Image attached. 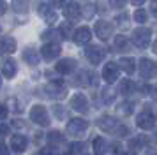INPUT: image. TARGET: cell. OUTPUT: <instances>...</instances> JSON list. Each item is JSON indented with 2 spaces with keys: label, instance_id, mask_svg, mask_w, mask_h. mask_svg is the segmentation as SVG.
<instances>
[{
  "label": "cell",
  "instance_id": "ba28073f",
  "mask_svg": "<svg viewBox=\"0 0 157 155\" xmlns=\"http://www.w3.org/2000/svg\"><path fill=\"white\" fill-rule=\"evenodd\" d=\"M85 53H86V58L92 63H99L102 60V56H104V53H102V49L99 46H88Z\"/></svg>",
  "mask_w": 157,
  "mask_h": 155
},
{
  "label": "cell",
  "instance_id": "6da1fadb",
  "mask_svg": "<svg viewBox=\"0 0 157 155\" xmlns=\"http://www.w3.org/2000/svg\"><path fill=\"white\" fill-rule=\"evenodd\" d=\"M30 120L36 122L37 125H43V127L50 125V115L46 111V108L41 104L32 106V109H30Z\"/></svg>",
  "mask_w": 157,
  "mask_h": 155
},
{
  "label": "cell",
  "instance_id": "1f68e13d",
  "mask_svg": "<svg viewBox=\"0 0 157 155\" xmlns=\"http://www.w3.org/2000/svg\"><path fill=\"white\" fill-rule=\"evenodd\" d=\"M39 155H55V153H51L50 150H41V152H39Z\"/></svg>",
  "mask_w": 157,
  "mask_h": 155
},
{
  "label": "cell",
  "instance_id": "8992f818",
  "mask_svg": "<svg viewBox=\"0 0 157 155\" xmlns=\"http://www.w3.org/2000/svg\"><path fill=\"white\" fill-rule=\"evenodd\" d=\"M16 51V41L13 37H4L0 39V55H11Z\"/></svg>",
  "mask_w": 157,
  "mask_h": 155
},
{
  "label": "cell",
  "instance_id": "4dcf8cb0",
  "mask_svg": "<svg viewBox=\"0 0 157 155\" xmlns=\"http://www.w3.org/2000/svg\"><path fill=\"white\" fill-rule=\"evenodd\" d=\"M6 9H7V6H6V2H4V0H0V16H2V14L6 13Z\"/></svg>",
  "mask_w": 157,
  "mask_h": 155
},
{
  "label": "cell",
  "instance_id": "836d02e7",
  "mask_svg": "<svg viewBox=\"0 0 157 155\" xmlns=\"http://www.w3.org/2000/svg\"><path fill=\"white\" fill-rule=\"evenodd\" d=\"M51 2H53V4H57V6H62L65 0H51Z\"/></svg>",
  "mask_w": 157,
  "mask_h": 155
},
{
  "label": "cell",
  "instance_id": "e0dca14e",
  "mask_svg": "<svg viewBox=\"0 0 157 155\" xmlns=\"http://www.w3.org/2000/svg\"><path fill=\"white\" fill-rule=\"evenodd\" d=\"M29 6H30V0H13V4H11V7H13V11L18 14H23L29 11Z\"/></svg>",
  "mask_w": 157,
  "mask_h": 155
},
{
  "label": "cell",
  "instance_id": "484cf974",
  "mask_svg": "<svg viewBox=\"0 0 157 155\" xmlns=\"http://www.w3.org/2000/svg\"><path fill=\"white\" fill-rule=\"evenodd\" d=\"M53 111L57 113L58 118H64V116H65V109L62 108V106H53Z\"/></svg>",
  "mask_w": 157,
  "mask_h": 155
},
{
  "label": "cell",
  "instance_id": "d6a6232c",
  "mask_svg": "<svg viewBox=\"0 0 157 155\" xmlns=\"http://www.w3.org/2000/svg\"><path fill=\"white\" fill-rule=\"evenodd\" d=\"M152 11H154V14L157 16V2H154V4H152Z\"/></svg>",
  "mask_w": 157,
  "mask_h": 155
},
{
  "label": "cell",
  "instance_id": "9c48e42d",
  "mask_svg": "<svg viewBox=\"0 0 157 155\" xmlns=\"http://www.w3.org/2000/svg\"><path fill=\"white\" fill-rule=\"evenodd\" d=\"M71 106L76 109V111L85 113L86 108H88V102H86V99H85V95H83V93H76V95L71 99Z\"/></svg>",
  "mask_w": 157,
  "mask_h": 155
},
{
  "label": "cell",
  "instance_id": "5bb4252c",
  "mask_svg": "<svg viewBox=\"0 0 157 155\" xmlns=\"http://www.w3.org/2000/svg\"><path fill=\"white\" fill-rule=\"evenodd\" d=\"M23 58H25V62L29 63V65H37L39 60H41V55L34 48H27L25 53H23Z\"/></svg>",
  "mask_w": 157,
  "mask_h": 155
},
{
  "label": "cell",
  "instance_id": "ffe728a7",
  "mask_svg": "<svg viewBox=\"0 0 157 155\" xmlns=\"http://www.w3.org/2000/svg\"><path fill=\"white\" fill-rule=\"evenodd\" d=\"M48 143H50V145H60V143H64V138H62L60 132L53 130V132L48 134Z\"/></svg>",
  "mask_w": 157,
  "mask_h": 155
},
{
  "label": "cell",
  "instance_id": "5b68a950",
  "mask_svg": "<svg viewBox=\"0 0 157 155\" xmlns=\"http://www.w3.org/2000/svg\"><path fill=\"white\" fill-rule=\"evenodd\" d=\"M39 14H41L44 18V21L50 23V25H53V23L57 21V11H53L48 4H41V6H39Z\"/></svg>",
  "mask_w": 157,
  "mask_h": 155
},
{
  "label": "cell",
  "instance_id": "4316f807",
  "mask_svg": "<svg viewBox=\"0 0 157 155\" xmlns=\"http://www.w3.org/2000/svg\"><path fill=\"white\" fill-rule=\"evenodd\" d=\"M113 7H124L125 6V0H109Z\"/></svg>",
  "mask_w": 157,
  "mask_h": 155
},
{
  "label": "cell",
  "instance_id": "7402d4cb",
  "mask_svg": "<svg viewBox=\"0 0 157 155\" xmlns=\"http://www.w3.org/2000/svg\"><path fill=\"white\" fill-rule=\"evenodd\" d=\"M115 46L118 49H124L127 46V39H125V37H117V39H115Z\"/></svg>",
  "mask_w": 157,
  "mask_h": 155
},
{
  "label": "cell",
  "instance_id": "83f0119b",
  "mask_svg": "<svg viewBox=\"0 0 157 155\" xmlns=\"http://www.w3.org/2000/svg\"><path fill=\"white\" fill-rule=\"evenodd\" d=\"M6 116H7V108L4 104H0V120H4Z\"/></svg>",
  "mask_w": 157,
  "mask_h": 155
},
{
  "label": "cell",
  "instance_id": "30bf717a",
  "mask_svg": "<svg viewBox=\"0 0 157 155\" xmlns=\"http://www.w3.org/2000/svg\"><path fill=\"white\" fill-rule=\"evenodd\" d=\"M64 14H65V18L67 20H71V21H76L81 16V11H79V6L76 4V2H71V4H67L65 6V11H64Z\"/></svg>",
  "mask_w": 157,
  "mask_h": 155
},
{
  "label": "cell",
  "instance_id": "d4e9b609",
  "mask_svg": "<svg viewBox=\"0 0 157 155\" xmlns=\"http://www.w3.org/2000/svg\"><path fill=\"white\" fill-rule=\"evenodd\" d=\"M136 21H140V23H143V21H147V13L145 11H138V13L134 14Z\"/></svg>",
  "mask_w": 157,
  "mask_h": 155
},
{
  "label": "cell",
  "instance_id": "7a4b0ae2",
  "mask_svg": "<svg viewBox=\"0 0 157 155\" xmlns=\"http://www.w3.org/2000/svg\"><path fill=\"white\" fill-rule=\"evenodd\" d=\"M86 127H88V123H86L85 120L74 118V120H71V122H69L67 130H69V134H71V136H76V138H79V136H83V134L86 132Z\"/></svg>",
  "mask_w": 157,
  "mask_h": 155
},
{
  "label": "cell",
  "instance_id": "44dd1931",
  "mask_svg": "<svg viewBox=\"0 0 157 155\" xmlns=\"http://www.w3.org/2000/svg\"><path fill=\"white\" fill-rule=\"evenodd\" d=\"M120 65H122L125 70H127V72H132V69H134V62H132L131 58H122V60H120Z\"/></svg>",
  "mask_w": 157,
  "mask_h": 155
},
{
  "label": "cell",
  "instance_id": "4fadbf2b",
  "mask_svg": "<svg viewBox=\"0 0 157 155\" xmlns=\"http://www.w3.org/2000/svg\"><path fill=\"white\" fill-rule=\"evenodd\" d=\"M90 37H92L90 28H86V27H81V28H78V30L74 32V41L78 42V44H85V42H88L90 41Z\"/></svg>",
  "mask_w": 157,
  "mask_h": 155
},
{
  "label": "cell",
  "instance_id": "277c9868",
  "mask_svg": "<svg viewBox=\"0 0 157 155\" xmlns=\"http://www.w3.org/2000/svg\"><path fill=\"white\" fill-rule=\"evenodd\" d=\"M11 148L14 152H18V153H21V152H25L29 148V139L25 136H21V134H14L11 138Z\"/></svg>",
  "mask_w": 157,
  "mask_h": 155
},
{
  "label": "cell",
  "instance_id": "8fae6325",
  "mask_svg": "<svg viewBox=\"0 0 157 155\" xmlns=\"http://www.w3.org/2000/svg\"><path fill=\"white\" fill-rule=\"evenodd\" d=\"M16 62L14 60H11V58H7V60H4L2 62V72H4V76L6 78H14L16 76Z\"/></svg>",
  "mask_w": 157,
  "mask_h": 155
},
{
  "label": "cell",
  "instance_id": "52a82bcc",
  "mask_svg": "<svg viewBox=\"0 0 157 155\" xmlns=\"http://www.w3.org/2000/svg\"><path fill=\"white\" fill-rule=\"evenodd\" d=\"M150 39V32L147 30V28H138L134 34H132V41H134V44H138V46H147V42H148Z\"/></svg>",
  "mask_w": 157,
  "mask_h": 155
},
{
  "label": "cell",
  "instance_id": "603a6c76",
  "mask_svg": "<svg viewBox=\"0 0 157 155\" xmlns=\"http://www.w3.org/2000/svg\"><path fill=\"white\" fill-rule=\"evenodd\" d=\"M60 32H62L64 37H69V35H71V25H69V23H62V25H60Z\"/></svg>",
  "mask_w": 157,
  "mask_h": 155
},
{
  "label": "cell",
  "instance_id": "9a60e30c",
  "mask_svg": "<svg viewBox=\"0 0 157 155\" xmlns=\"http://www.w3.org/2000/svg\"><path fill=\"white\" fill-rule=\"evenodd\" d=\"M95 32L99 35V39H108V37L111 35V25L106 23V21H99V23L95 25Z\"/></svg>",
  "mask_w": 157,
  "mask_h": 155
},
{
  "label": "cell",
  "instance_id": "ac0fdd59",
  "mask_svg": "<svg viewBox=\"0 0 157 155\" xmlns=\"http://www.w3.org/2000/svg\"><path fill=\"white\" fill-rule=\"evenodd\" d=\"M138 123H140L143 129H150V127L154 125V118H152V115H148V113H143L141 116L138 118Z\"/></svg>",
  "mask_w": 157,
  "mask_h": 155
},
{
  "label": "cell",
  "instance_id": "f546056e",
  "mask_svg": "<svg viewBox=\"0 0 157 155\" xmlns=\"http://www.w3.org/2000/svg\"><path fill=\"white\" fill-rule=\"evenodd\" d=\"M7 134H9V127L0 123V136H7Z\"/></svg>",
  "mask_w": 157,
  "mask_h": 155
},
{
  "label": "cell",
  "instance_id": "3957f363",
  "mask_svg": "<svg viewBox=\"0 0 157 155\" xmlns=\"http://www.w3.org/2000/svg\"><path fill=\"white\" fill-rule=\"evenodd\" d=\"M58 53H60V44H57V42H46L39 55L43 56L44 60L50 62V60H53V58H57Z\"/></svg>",
  "mask_w": 157,
  "mask_h": 155
},
{
  "label": "cell",
  "instance_id": "d590c367",
  "mask_svg": "<svg viewBox=\"0 0 157 155\" xmlns=\"http://www.w3.org/2000/svg\"><path fill=\"white\" fill-rule=\"evenodd\" d=\"M0 85H2V81H0Z\"/></svg>",
  "mask_w": 157,
  "mask_h": 155
},
{
  "label": "cell",
  "instance_id": "e575fe53",
  "mask_svg": "<svg viewBox=\"0 0 157 155\" xmlns=\"http://www.w3.org/2000/svg\"><path fill=\"white\" fill-rule=\"evenodd\" d=\"M132 2H134V4H140V2H143V0H132Z\"/></svg>",
  "mask_w": 157,
  "mask_h": 155
},
{
  "label": "cell",
  "instance_id": "d6986e66",
  "mask_svg": "<svg viewBox=\"0 0 157 155\" xmlns=\"http://www.w3.org/2000/svg\"><path fill=\"white\" fill-rule=\"evenodd\" d=\"M104 150H106V141L102 138H95V141H94V152H95V155H102Z\"/></svg>",
  "mask_w": 157,
  "mask_h": 155
},
{
  "label": "cell",
  "instance_id": "cb8c5ba5",
  "mask_svg": "<svg viewBox=\"0 0 157 155\" xmlns=\"http://www.w3.org/2000/svg\"><path fill=\"white\" fill-rule=\"evenodd\" d=\"M141 67H143V74H145V76H150V67H152V63H150L148 60H143Z\"/></svg>",
  "mask_w": 157,
  "mask_h": 155
},
{
  "label": "cell",
  "instance_id": "7c38bea8",
  "mask_svg": "<svg viewBox=\"0 0 157 155\" xmlns=\"http://www.w3.org/2000/svg\"><path fill=\"white\" fill-rule=\"evenodd\" d=\"M102 76H104V79H106L108 83H113L115 79L118 78V67L115 63H108L106 67H104V70H102Z\"/></svg>",
  "mask_w": 157,
  "mask_h": 155
},
{
  "label": "cell",
  "instance_id": "f1b7e54d",
  "mask_svg": "<svg viewBox=\"0 0 157 155\" xmlns=\"http://www.w3.org/2000/svg\"><path fill=\"white\" fill-rule=\"evenodd\" d=\"M0 155H9L7 146H6V143H2V141H0Z\"/></svg>",
  "mask_w": 157,
  "mask_h": 155
},
{
  "label": "cell",
  "instance_id": "2e32d148",
  "mask_svg": "<svg viewBox=\"0 0 157 155\" xmlns=\"http://www.w3.org/2000/svg\"><path fill=\"white\" fill-rule=\"evenodd\" d=\"M76 67V62L71 60V58H64L57 63V70L62 72V74H67V72H72V69Z\"/></svg>",
  "mask_w": 157,
  "mask_h": 155
}]
</instances>
